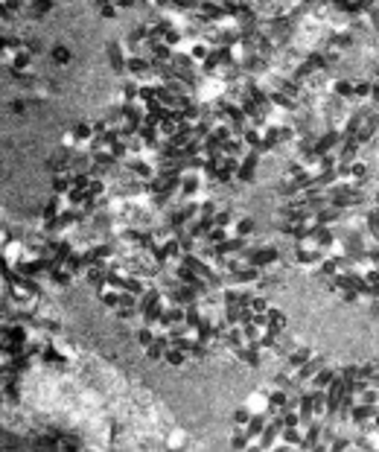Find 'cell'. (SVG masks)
I'll return each mask as SVG.
<instances>
[{"mask_svg": "<svg viewBox=\"0 0 379 452\" xmlns=\"http://www.w3.org/2000/svg\"><path fill=\"white\" fill-rule=\"evenodd\" d=\"M73 137H76V143L93 140V126H90V123H76V126H73Z\"/></svg>", "mask_w": 379, "mask_h": 452, "instance_id": "obj_12", "label": "cell"}, {"mask_svg": "<svg viewBox=\"0 0 379 452\" xmlns=\"http://www.w3.org/2000/svg\"><path fill=\"white\" fill-rule=\"evenodd\" d=\"M333 376H335V368H321V371L312 376V388H327V385L333 382Z\"/></svg>", "mask_w": 379, "mask_h": 452, "instance_id": "obj_9", "label": "cell"}, {"mask_svg": "<svg viewBox=\"0 0 379 452\" xmlns=\"http://www.w3.org/2000/svg\"><path fill=\"white\" fill-rule=\"evenodd\" d=\"M163 359H166V365H172V368H181V365H184V359H187V356H184V350H181V347H166V353H163Z\"/></svg>", "mask_w": 379, "mask_h": 452, "instance_id": "obj_11", "label": "cell"}, {"mask_svg": "<svg viewBox=\"0 0 379 452\" xmlns=\"http://www.w3.org/2000/svg\"><path fill=\"white\" fill-rule=\"evenodd\" d=\"M370 88H373V82H353V97L356 100H370Z\"/></svg>", "mask_w": 379, "mask_h": 452, "instance_id": "obj_18", "label": "cell"}, {"mask_svg": "<svg viewBox=\"0 0 379 452\" xmlns=\"http://www.w3.org/2000/svg\"><path fill=\"white\" fill-rule=\"evenodd\" d=\"M234 234L242 236V239H245V236H251V234H254V219H248V216H245V219H236V222H234Z\"/></svg>", "mask_w": 379, "mask_h": 452, "instance_id": "obj_14", "label": "cell"}, {"mask_svg": "<svg viewBox=\"0 0 379 452\" xmlns=\"http://www.w3.org/2000/svg\"><path fill=\"white\" fill-rule=\"evenodd\" d=\"M199 321H201V312H199V307H193V304H190V307L184 309V324H187L190 330H196V327H199Z\"/></svg>", "mask_w": 379, "mask_h": 452, "instance_id": "obj_16", "label": "cell"}, {"mask_svg": "<svg viewBox=\"0 0 379 452\" xmlns=\"http://www.w3.org/2000/svg\"><path fill=\"white\" fill-rule=\"evenodd\" d=\"M59 213H62V204H59V196H53L41 208V216H44V222H53V219H59Z\"/></svg>", "mask_w": 379, "mask_h": 452, "instance_id": "obj_10", "label": "cell"}, {"mask_svg": "<svg viewBox=\"0 0 379 452\" xmlns=\"http://www.w3.org/2000/svg\"><path fill=\"white\" fill-rule=\"evenodd\" d=\"M370 315H376V318H379V300H373V307H370Z\"/></svg>", "mask_w": 379, "mask_h": 452, "instance_id": "obj_28", "label": "cell"}, {"mask_svg": "<svg viewBox=\"0 0 379 452\" xmlns=\"http://www.w3.org/2000/svg\"><path fill=\"white\" fill-rule=\"evenodd\" d=\"M245 251V239L242 236H234V239H225L222 245H216V254L219 257H234V254Z\"/></svg>", "mask_w": 379, "mask_h": 452, "instance_id": "obj_2", "label": "cell"}, {"mask_svg": "<svg viewBox=\"0 0 379 452\" xmlns=\"http://www.w3.org/2000/svg\"><path fill=\"white\" fill-rule=\"evenodd\" d=\"M248 420H251V411H248L245 406L234 411V423H236V426H248Z\"/></svg>", "mask_w": 379, "mask_h": 452, "instance_id": "obj_24", "label": "cell"}, {"mask_svg": "<svg viewBox=\"0 0 379 452\" xmlns=\"http://www.w3.org/2000/svg\"><path fill=\"white\" fill-rule=\"evenodd\" d=\"M27 108H29V105H27V102H24V100L12 102V111H15V114H27Z\"/></svg>", "mask_w": 379, "mask_h": 452, "instance_id": "obj_26", "label": "cell"}, {"mask_svg": "<svg viewBox=\"0 0 379 452\" xmlns=\"http://www.w3.org/2000/svg\"><path fill=\"white\" fill-rule=\"evenodd\" d=\"M373 415H376V408L368 406V403H356V406L350 408V420L353 423H359V426H365L368 420H373Z\"/></svg>", "mask_w": 379, "mask_h": 452, "instance_id": "obj_1", "label": "cell"}, {"mask_svg": "<svg viewBox=\"0 0 379 452\" xmlns=\"http://www.w3.org/2000/svg\"><path fill=\"white\" fill-rule=\"evenodd\" d=\"M102 9V15H105V18H114V15H117V6H108V3H105V6H100Z\"/></svg>", "mask_w": 379, "mask_h": 452, "instance_id": "obj_27", "label": "cell"}, {"mask_svg": "<svg viewBox=\"0 0 379 452\" xmlns=\"http://www.w3.org/2000/svg\"><path fill=\"white\" fill-rule=\"evenodd\" d=\"M29 62H32V55H29L27 50H21V53H15L9 59V67H12V73H24L29 67Z\"/></svg>", "mask_w": 379, "mask_h": 452, "instance_id": "obj_7", "label": "cell"}, {"mask_svg": "<svg viewBox=\"0 0 379 452\" xmlns=\"http://www.w3.org/2000/svg\"><path fill=\"white\" fill-rule=\"evenodd\" d=\"M137 342L143 344V347H149V344L155 342V335H152V330H149V324H146L143 330H140V333H137Z\"/></svg>", "mask_w": 379, "mask_h": 452, "instance_id": "obj_25", "label": "cell"}, {"mask_svg": "<svg viewBox=\"0 0 379 452\" xmlns=\"http://www.w3.org/2000/svg\"><path fill=\"white\" fill-rule=\"evenodd\" d=\"M373 388H379V373H376V376H373Z\"/></svg>", "mask_w": 379, "mask_h": 452, "instance_id": "obj_29", "label": "cell"}, {"mask_svg": "<svg viewBox=\"0 0 379 452\" xmlns=\"http://www.w3.org/2000/svg\"><path fill=\"white\" fill-rule=\"evenodd\" d=\"M333 93L335 97H342V100H350L353 97V82L350 79H335L333 82Z\"/></svg>", "mask_w": 379, "mask_h": 452, "instance_id": "obj_13", "label": "cell"}, {"mask_svg": "<svg viewBox=\"0 0 379 452\" xmlns=\"http://www.w3.org/2000/svg\"><path fill=\"white\" fill-rule=\"evenodd\" d=\"M53 62H59V64H67L70 62V50H67V47H53Z\"/></svg>", "mask_w": 379, "mask_h": 452, "instance_id": "obj_21", "label": "cell"}, {"mask_svg": "<svg viewBox=\"0 0 379 452\" xmlns=\"http://www.w3.org/2000/svg\"><path fill=\"white\" fill-rule=\"evenodd\" d=\"M266 423H269V415H266V411H257V415H251V420H248L245 429H248L251 438H260V435L266 432Z\"/></svg>", "mask_w": 379, "mask_h": 452, "instance_id": "obj_5", "label": "cell"}, {"mask_svg": "<svg viewBox=\"0 0 379 452\" xmlns=\"http://www.w3.org/2000/svg\"><path fill=\"white\" fill-rule=\"evenodd\" d=\"M100 295H102V304H105V307L117 309L120 307V295H123V292H120V289H102Z\"/></svg>", "mask_w": 379, "mask_h": 452, "instance_id": "obj_17", "label": "cell"}, {"mask_svg": "<svg viewBox=\"0 0 379 452\" xmlns=\"http://www.w3.org/2000/svg\"><path fill=\"white\" fill-rule=\"evenodd\" d=\"M248 438H251V435H248V429H236L234 432V441H231V446H234V449H245V446H248Z\"/></svg>", "mask_w": 379, "mask_h": 452, "instance_id": "obj_19", "label": "cell"}, {"mask_svg": "<svg viewBox=\"0 0 379 452\" xmlns=\"http://www.w3.org/2000/svg\"><path fill=\"white\" fill-rule=\"evenodd\" d=\"M50 280L53 283H59V286H70V280H73V274L67 269H50Z\"/></svg>", "mask_w": 379, "mask_h": 452, "instance_id": "obj_15", "label": "cell"}, {"mask_svg": "<svg viewBox=\"0 0 379 452\" xmlns=\"http://www.w3.org/2000/svg\"><path fill=\"white\" fill-rule=\"evenodd\" d=\"M231 222H234V216H231V210H219L216 216H213V225H216V228H228Z\"/></svg>", "mask_w": 379, "mask_h": 452, "instance_id": "obj_22", "label": "cell"}, {"mask_svg": "<svg viewBox=\"0 0 379 452\" xmlns=\"http://www.w3.org/2000/svg\"><path fill=\"white\" fill-rule=\"evenodd\" d=\"M199 187H201L199 172H184V175H181V196H184V199H190Z\"/></svg>", "mask_w": 379, "mask_h": 452, "instance_id": "obj_3", "label": "cell"}, {"mask_svg": "<svg viewBox=\"0 0 379 452\" xmlns=\"http://www.w3.org/2000/svg\"><path fill=\"white\" fill-rule=\"evenodd\" d=\"M309 356H312V347H300V350L289 353V368H286V371H289V373H295V371L300 368V365H304V362L309 359Z\"/></svg>", "mask_w": 379, "mask_h": 452, "instance_id": "obj_6", "label": "cell"}, {"mask_svg": "<svg viewBox=\"0 0 379 452\" xmlns=\"http://www.w3.org/2000/svg\"><path fill=\"white\" fill-rule=\"evenodd\" d=\"M207 239H210L213 245H222V242L228 239V231H225V228H216V225H213V228H210V234H207Z\"/></svg>", "mask_w": 379, "mask_h": 452, "instance_id": "obj_20", "label": "cell"}, {"mask_svg": "<svg viewBox=\"0 0 379 452\" xmlns=\"http://www.w3.org/2000/svg\"><path fill=\"white\" fill-rule=\"evenodd\" d=\"M108 59H111V67H114V70L117 73H126V55H123V50H120V44L117 41H111L108 44Z\"/></svg>", "mask_w": 379, "mask_h": 452, "instance_id": "obj_4", "label": "cell"}, {"mask_svg": "<svg viewBox=\"0 0 379 452\" xmlns=\"http://www.w3.org/2000/svg\"><path fill=\"white\" fill-rule=\"evenodd\" d=\"M318 438H321V423H309L307 435H304V443H300V449H312V446H318Z\"/></svg>", "mask_w": 379, "mask_h": 452, "instance_id": "obj_8", "label": "cell"}, {"mask_svg": "<svg viewBox=\"0 0 379 452\" xmlns=\"http://www.w3.org/2000/svg\"><path fill=\"white\" fill-rule=\"evenodd\" d=\"M251 309H254V312H269V298H262V295H251Z\"/></svg>", "mask_w": 379, "mask_h": 452, "instance_id": "obj_23", "label": "cell"}]
</instances>
